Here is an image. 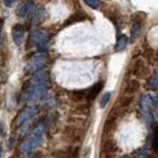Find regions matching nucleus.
<instances>
[{
	"mask_svg": "<svg viewBox=\"0 0 158 158\" xmlns=\"http://www.w3.org/2000/svg\"><path fill=\"white\" fill-rule=\"evenodd\" d=\"M49 87L50 81L48 73L43 70L40 71L24 83L22 100L29 105H35L47 95Z\"/></svg>",
	"mask_w": 158,
	"mask_h": 158,
	"instance_id": "1",
	"label": "nucleus"
},
{
	"mask_svg": "<svg viewBox=\"0 0 158 158\" xmlns=\"http://www.w3.org/2000/svg\"><path fill=\"white\" fill-rule=\"evenodd\" d=\"M49 40H50V35H49L48 30H44V29L35 30L30 37L31 44L37 48V50L40 52L47 51L48 47H49Z\"/></svg>",
	"mask_w": 158,
	"mask_h": 158,
	"instance_id": "2",
	"label": "nucleus"
},
{
	"mask_svg": "<svg viewBox=\"0 0 158 158\" xmlns=\"http://www.w3.org/2000/svg\"><path fill=\"white\" fill-rule=\"evenodd\" d=\"M44 142V135H36L33 133L31 137L26 138L22 144L19 151L20 153H29V152H33L36 149H38L40 145Z\"/></svg>",
	"mask_w": 158,
	"mask_h": 158,
	"instance_id": "3",
	"label": "nucleus"
},
{
	"mask_svg": "<svg viewBox=\"0 0 158 158\" xmlns=\"http://www.w3.org/2000/svg\"><path fill=\"white\" fill-rule=\"evenodd\" d=\"M48 62V57L44 54H37L32 57L31 60L27 62L25 70L27 74H37L42 71V69L45 67V64Z\"/></svg>",
	"mask_w": 158,
	"mask_h": 158,
	"instance_id": "4",
	"label": "nucleus"
},
{
	"mask_svg": "<svg viewBox=\"0 0 158 158\" xmlns=\"http://www.w3.org/2000/svg\"><path fill=\"white\" fill-rule=\"evenodd\" d=\"M37 113H38V107L36 105H27V106H25L22 111H19V113L17 114L16 119H15L16 126H23V125H25Z\"/></svg>",
	"mask_w": 158,
	"mask_h": 158,
	"instance_id": "5",
	"label": "nucleus"
},
{
	"mask_svg": "<svg viewBox=\"0 0 158 158\" xmlns=\"http://www.w3.org/2000/svg\"><path fill=\"white\" fill-rule=\"evenodd\" d=\"M158 106V96H153L150 94H144L140 98V101H139V107L142 112L148 115V117H152V110Z\"/></svg>",
	"mask_w": 158,
	"mask_h": 158,
	"instance_id": "6",
	"label": "nucleus"
},
{
	"mask_svg": "<svg viewBox=\"0 0 158 158\" xmlns=\"http://www.w3.org/2000/svg\"><path fill=\"white\" fill-rule=\"evenodd\" d=\"M119 114H120V110L118 108H114L113 111L108 113L107 118L105 120V124H103V133L110 135L114 131V128L118 125Z\"/></svg>",
	"mask_w": 158,
	"mask_h": 158,
	"instance_id": "7",
	"label": "nucleus"
},
{
	"mask_svg": "<svg viewBox=\"0 0 158 158\" xmlns=\"http://www.w3.org/2000/svg\"><path fill=\"white\" fill-rule=\"evenodd\" d=\"M47 17V10L44 6H35L31 12V19H30V25L32 27L40 25L43 20H45Z\"/></svg>",
	"mask_w": 158,
	"mask_h": 158,
	"instance_id": "8",
	"label": "nucleus"
},
{
	"mask_svg": "<svg viewBox=\"0 0 158 158\" xmlns=\"http://www.w3.org/2000/svg\"><path fill=\"white\" fill-rule=\"evenodd\" d=\"M117 152H118V146L114 140H111V138L106 139L102 143V146H101L102 158H115Z\"/></svg>",
	"mask_w": 158,
	"mask_h": 158,
	"instance_id": "9",
	"label": "nucleus"
},
{
	"mask_svg": "<svg viewBox=\"0 0 158 158\" xmlns=\"http://www.w3.org/2000/svg\"><path fill=\"white\" fill-rule=\"evenodd\" d=\"M12 40L17 45H22L25 40V26L22 24H15L12 27Z\"/></svg>",
	"mask_w": 158,
	"mask_h": 158,
	"instance_id": "10",
	"label": "nucleus"
},
{
	"mask_svg": "<svg viewBox=\"0 0 158 158\" xmlns=\"http://www.w3.org/2000/svg\"><path fill=\"white\" fill-rule=\"evenodd\" d=\"M102 88H103V81H98L92 87L86 89V101H88V102L94 101L95 99L98 98V95L101 93Z\"/></svg>",
	"mask_w": 158,
	"mask_h": 158,
	"instance_id": "11",
	"label": "nucleus"
},
{
	"mask_svg": "<svg viewBox=\"0 0 158 158\" xmlns=\"http://www.w3.org/2000/svg\"><path fill=\"white\" fill-rule=\"evenodd\" d=\"M140 89V82L137 79L127 80L124 85V95H133L138 93Z\"/></svg>",
	"mask_w": 158,
	"mask_h": 158,
	"instance_id": "12",
	"label": "nucleus"
},
{
	"mask_svg": "<svg viewBox=\"0 0 158 158\" xmlns=\"http://www.w3.org/2000/svg\"><path fill=\"white\" fill-rule=\"evenodd\" d=\"M35 7V4L32 1H26V2H22L18 8H17V16L22 19H25L32 12V10Z\"/></svg>",
	"mask_w": 158,
	"mask_h": 158,
	"instance_id": "13",
	"label": "nucleus"
},
{
	"mask_svg": "<svg viewBox=\"0 0 158 158\" xmlns=\"http://www.w3.org/2000/svg\"><path fill=\"white\" fill-rule=\"evenodd\" d=\"M142 30H143V22L139 20V19H135V22L132 23V26H131V30H130V37H131V40L135 42L139 38V36L142 35Z\"/></svg>",
	"mask_w": 158,
	"mask_h": 158,
	"instance_id": "14",
	"label": "nucleus"
},
{
	"mask_svg": "<svg viewBox=\"0 0 158 158\" xmlns=\"http://www.w3.org/2000/svg\"><path fill=\"white\" fill-rule=\"evenodd\" d=\"M146 73V65L143 60H137L132 65V74L137 77H143Z\"/></svg>",
	"mask_w": 158,
	"mask_h": 158,
	"instance_id": "15",
	"label": "nucleus"
},
{
	"mask_svg": "<svg viewBox=\"0 0 158 158\" xmlns=\"http://www.w3.org/2000/svg\"><path fill=\"white\" fill-rule=\"evenodd\" d=\"M86 18H87V15H86V13H83V12H79V11H77V12L73 13V15H71V16L65 20L64 26H69V25H73V24L83 22Z\"/></svg>",
	"mask_w": 158,
	"mask_h": 158,
	"instance_id": "16",
	"label": "nucleus"
},
{
	"mask_svg": "<svg viewBox=\"0 0 158 158\" xmlns=\"http://www.w3.org/2000/svg\"><path fill=\"white\" fill-rule=\"evenodd\" d=\"M135 100V96L133 95H123L121 98H119L118 100V110H125V108H128L132 102Z\"/></svg>",
	"mask_w": 158,
	"mask_h": 158,
	"instance_id": "17",
	"label": "nucleus"
},
{
	"mask_svg": "<svg viewBox=\"0 0 158 158\" xmlns=\"http://www.w3.org/2000/svg\"><path fill=\"white\" fill-rule=\"evenodd\" d=\"M128 37L126 35H120L118 36V40H117V43H115V51L117 52H121L124 50H126L127 45H128Z\"/></svg>",
	"mask_w": 158,
	"mask_h": 158,
	"instance_id": "18",
	"label": "nucleus"
},
{
	"mask_svg": "<svg viewBox=\"0 0 158 158\" xmlns=\"http://www.w3.org/2000/svg\"><path fill=\"white\" fill-rule=\"evenodd\" d=\"M70 99L75 102H82L86 100V89H76L70 92Z\"/></svg>",
	"mask_w": 158,
	"mask_h": 158,
	"instance_id": "19",
	"label": "nucleus"
},
{
	"mask_svg": "<svg viewBox=\"0 0 158 158\" xmlns=\"http://www.w3.org/2000/svg\"><path fill=\"white\" fill-rule=\"evenodd\" d=\"M42 100H43V103L45 105L43 108H45V110H51V108H54V107L56 106V103H57L55 96H54V95L48 94V93Z\"/></svg>",
	"mask_w": 158,
	"mask_h": 158,
	"instance_id": "20",
	"label": "nucleus"
},
{
	"mask_svg": "<svg viewBox=\"0 0 158 158\" xmlns=\"http://www.w3.org/2000/svg\"><path fill=\"white\" fill-rule=\"evenodd\" d=\"M112 99V92H106L101 95V99H100V108H105Z\"/></svg>",
	"mask_w": 158,
	"mask_h": 158,
	"instance_id": "21",
	"label": "nucleus"
},
{
	"mask_svg": "<svg viewBox=\"0 0 158 158\" xmlns=\"http://www.w3.org/2000/svg\"><path fill=\"white\" fill-rule=\"evenodd\" d=\"M148 87L152 90H158V73H155L148 82Z\"/></svg>",
	"mask_w": 158,
	"mask_h": 158,
	"instance_id": "22",
	"label": "nucleus"
},
{
	"mask_svg": "<svg viewBox=\"0 0 158 158\" xmlns=\"http://www.w3.org/2000/svg\"><path fill=\"white\" fill-rule=\"evenodd\" d=\"M151 146H152V150L158 153V125L156 126L155 131H153L152 140H151Z\"/></svg>",
	"mask_w": 158,
	"mask_h": 158,
	"instance_id": "23",
	"label": "nucleus"
},
{
	"mask_svg": "<svg viewBox=\"0 0 158 158\" xmlns=\"http://www.w3.org/2000/svg\"><path fill=\"white\" fill-rule=\"evenodd\" d=\"M23 158H42V153H40V152H29V153H26L25 155V157H23Z\"/></svg>",
	"mask_w": 158,
	"mask_h": 158,
	"instance_id": "24",
	"label": "nucleus"
},
{
	"mask_svg": "<svg viewBox=\"0 0 158 158\" xmlns=\"http://www.w3.org/2000/svg\"><path fill=\"white\" fill-rule=\"evenodd\" d=\"M86 5H88L89 7L92 8H99L100 5H101V2L100 1H86Z\"/></svg>",
	"mask_w": 158,
	"mask_h": 158,
	"instance_id": "25",
	"label": "nucleus"
},
{
	"mask_svg": "<svg viewBox=\"0 0 158 158\" xmlns=\"http://www.w3.org/2000/svg\"><path fill=\"white\" fill-rule=\"evenodd\" d=\"M2 27H4V19L0 18V43H1V37H2Z\"/></svg>",
	"mask_w": 158,
	"mask_h": 158,
	"instance_id": "26",
	"label": "nucleus"
},
{
	"mask_svg": "<svg viewBox=\"0 0 158 158\" xmlns=\"http://www.w3.org/2000/svg\"><path fill=\"white\" fill-rule=\"evenodd\" d=\"M6 133V131H5V128H4V123H0V135H5Z\"/></svg>",
	"mask_w": 158,
	"mask_h": 158,
	"instance_id": "27",
	"label": "nucleus"
},
{
	"mask_svg": "<svg viewBox=\"0 0 158 158\" xmlns=\"http://www.w3.org/2000/svg\"><path fill=\"white\" fill-rule=\"evenodd\" d=\"M4 4H5L6 6H12L15 2H13V1H4Z\"/></svg>",
	"mask_w": 158,
	"mask_h": 158,
	"instance_id": "28",
	"label": "nucleus"
},
{
	"mask_svg": "<svg viewBox=\"0 0 158 158\" xmlns=\"http://www.w3.org/2000/svg\"><path fill=\"white\" fill-rule=\"evenodd\" d=\"M1 156H2V145L0 144V158H1Z\"/></svg>",
	"mask_w": 158,
	"mask_h": 158,
	"instance_id": "29",
	"label": "nucleus"
}]
</instances>
